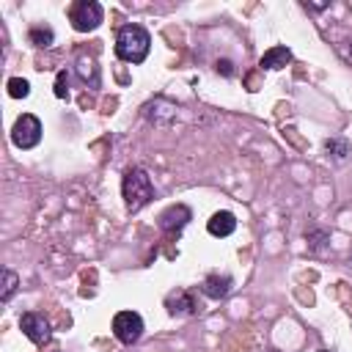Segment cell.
Segmentation results:
<instances>
[{
    "mask_svg": "<svg viewBox=\"0 0 352 352\" xmlns=\"http://www.w3.org/2000/svg\"><path fill=\"white\" fill-rule=\"evenodd\" d=\"M151 50V36L140 25H124L116 36V55L124 63H143Z\"/></svg>",
    "mask_w": 352,
    "mask_h": 352,
    "instance_id": "cell-1",
    "label": "cell"
},
{
    "mask_svg": "<svg viewBox=\"0 0 352 352\" xmlns=\"http://www.w3.org/2000/svg\"><path fill=\"white\" fill-rule=\"evenodd\" d=\"M121 195H124L126 212H140L154 198V187H151L148 173L143 168H129L124 173V182H121Z\"/></svg>",
    "mask_w": 352,
    "mask_h": 352,
    "instance_id": "cell-2",
    "label": "cell"
},
{
    "mask_svg": "<svg viewBox=\"0 0 352 352\" xmlns=\"http://www.w3.org/2000/svg\"><path fill=\"white\" fill-rule=\"evenodd\" d=\"M11 140L16 148H33L41 140V121L33 113H22L11 126Z\"/></svg>",
    "mask_w": 352,
    "mask_h": 352,
    "instance_id": "cell-3",
    "label": "cell"
},
{
    "mask_svg": "<svg viewBox=\"0 0 352 352\" xmlns=\"http://www.w3.org/2000/svg\"><path fill=\"white\" fill-rule=\"evenodd\" d=\"M69 16H72L74 30L88 33V30H96V28L102 25L104 11H102V6H99L96 0H80V3L72 6V14H69Z\"/></svg>",
    "mask_w": 352,
    "mask_h": 352,
    "instance_id": "cell-4",
    "label": "cell"
},
{
    "mask_svg": "<svg viewBox=\"0 0 352 352\" xmlns=\"http://www.w3.org/2000/svg\"><path fill=\"white\" fill-rule=\"evenodd\" d=\"M113 336L121 344H126V346L138 344L140 336H143V319H140V314H135V311H118L113 316Z\"/></svg>",
    "mask_w": 352,
    "mask_h": 352,
    "instance_id": "cell-5",
    "label": "cell"
},
{
    "mask_svg": "<svg viewBox=\"0 0 352 352\" xmlns=\"http://www.w3.org/2000/svg\"><path fill=\"white\" fill-rule=\"evenodd\" d=\"M19 327H22V333H25L33 344H47L50 336H52V333H50V322L44 319V314H36V311L22 314Z\"/></svg>",
    "mask_w": 352,
    "mask_h": 352,
    "instance_id": "cell-6",
    "label": "cell"
},
{
    "mask_svg": "<svg viewBox=\"0 0 352 352\" xmlns=\"http://www.w3.org/2000/svg\"><path fill=\"white\" fill-rule=\"evenodd\" d=\"M234 289V278L231 275H220V272H212V275H206L204 278V283H201V292L209 297V300H223V297H228V292Z\"/></svg>",
    "mask_w": 352,
    "mask_h": 352,
    "instance_id": "cell-7",
    "label": "cell"
},
{
    "mask_svg": "<svg viewBox=\"0 0 352 352\" xmlns=\"http://www.w3.org/2000/svg\"><path fill=\"white\" fill-rule=\"evenodd\" d=\"M165 308H168V314H170V316H190V314H195V311H198V305H195L192 294H190V292H184V289L170 292V294L165 297Z\"/></svg>",
    "mask_w": 352,
    "mask_h": 352,
    "instance_id": "cell-8",
    "label": "cell"
},
{
    "mask_svg": "<svg viewBox=\"0 0 352 352\" xmlns=\"http://www.w3.org/2000/svg\"><path fill=\"white\" fill-rule=\"evenodd\" d=\"M192 217V212L184 206V204H176V206H168L162 214H160V228L162 231H179L187 226V220Z\"/></svg>",
    "mask_w": 352,
    "mask_h": 352,
    "instance_id": "cell-9",
    "label": "cell"
},
{
    "mask_svg": "<svg viewBox=\"0 0 352 352\" xmlns=\"http://www.w3.org/2000/svg\"><path fill=\"white\" fill-rule=\"evenodd\" d=\"M206 228H209V234L212 236H231L234 231H236V217L231 214V212H214L212 217H209V223H206Z\"/></svg>",
    "mask_w": 352,
    "mask_h": 352,
    "instance_id": "cell-10",
    "label": "cell"
},
{
    "mask_svg": "<svg viewBox=\"0 0 352 352\" xmlns=\"http://www.w3.org/2000/svg\"><path fill=\"white\" fill-rule=\"evenodd\" d=\"M289 60H292V50H289V47H272V50H267V52L261 55L258 66L267 69V72H278V69H283Z\"/></svg>",
    "mask_w": 352,
    "mask_h": 352,
    "instance_id": "cell-11",
    "label": "cell"
},
{
    "mask_svg": "<svg viewBox=\"0 0 352 352\" xmlns=\"http://www.w3.org/2000/svg\"><path fill=\"white\" fill-rule=\"evenodd\" d=\"M146 116L154 121V124H168L173 116H176V104L165 102V99H154L151 104H146Z\"/></svg>",
    "mask_w": 352,
    "mask_h": 352,
    "instance_id": "cell-12",
    "label": "cell"
},
{
    "mask_svg": "<svg viewBox=\"0 0 352 352\" xmlns=\"http://www.w3.org/2000/svg\"><path fill=\"white\" fill-rule=\"evenodd\" d=\"M77 74L82 82H91V85H99V69L91 58H80L77 60Z\"/></svg>",
    "mask_w": 352,
    "mask_h": 352,
    "instance_id": "cell-13",
    "label": "cell"
},
{
    "mask_svg": "<svg viewBox=\"0 0 352 352\" xmlns=\"http://www.w3.org/2000/svg\"><path fill=\"white\" fill-rule=\"evenodd\" d=\"M30 44H36V47H50L52 41H55V33H52V28H44V25H36V28H30Z\"/></svg>",
    "mask_w": 352,
    "mask_h": 352,
    "instance_id": "cell-14",
    "label": "cell"
},
{
    "mask_svg": "<svg viewBox=\"0 0 352 352\" xmlns=\"http://www.w3.org/2000/svg\"><path fill=\"white\" fill-rule=\"evenodd\" d=\"M16 286H19L16 272H14V270H3V292H0V300L8 302V300L14 297V292H16Z\"/></svg>",
    "mask_w": 352,
    "mask_h": 352,
    "instance_id": "cell-15",
    "label": "cell"
},
{
    "mask_svg": "<svg viewBox=\"0 0 352 352\" xmlns=\"http://www.w3.org/2000/svg\"><path fill=\"white\" fill-rule=\"evenodd\" d=\"M324 151L333 154L336 160H344L349 154V143L344 138H330V140H324Z\"/></svg>",
    "mask_w": 352,
    "mask_h": 352,
    "instance_id": "cell-16",
    "label": "cell"
},
{
    "mask_svg": "<svg viewBox=\"0 0 352 352\" xmlns=\"http://www.w3.org/2000/svg\"><path fill=\"white\" fill-rule=\"evenodd\" d=\"M8 94H11L14 99H25V96L30 94V82L22 80V77H11V80H8Z\"/></svg>",
    "mask_w": 352,
    "mask_h": 352,
    "instance_id": "cell-17",
    "label": "cell"
},
{
    "mask_svg": "<svg viewBox=\"0 0 352 352\" xmlns=\"http://www.w3.org/2000/svg\"><path fill=\"white\" fill-rule=\"evenodd\" d=\"M55 96H58V99H66V96H69V74H66V72H58V80H55Z\"/></svg>",
    "mask_w": 352,
    "mask_h": 352,
    "instance_id": "cell-18",
    "label": "cell"
},
{
    "mask_svg": "<svg viewBox=\"0 0 352 352\" xmlns=\"http://www.w3.org/2000/svg\"><path fill=\"white\" fill-rule=\"evenodd\" d=\"M305 239H308L311 250H319V248L327 242V231H308V234H305Z\"/></svg>",
    "mask_w": 352,
    "mask_h": 352,
    "instance_id": "cell-19",
    "label": "cell"
},
{
    "mask_svg": "<svg viewBox=\"0 0 352 352\" xmlns=\"http://www.w3.org/2000/svg\"><path fill=\"white\" fill-rule=\"evenodd\" d=\"M217 72L226 74V77H231L234 74V63L231 60H217Z\"/></svg>",
    "mask_w": 352,
    "mask_h": 352,
    "instance_id": "cell-20",
    "label": "cell"
}]
</instances>
